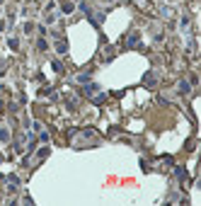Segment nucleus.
Here are the masks:
<instances>
[{"label": "nucleus", "instance_id": "nucleus-3", "mask_svg": "<svg viewBox=\"0 0 201 206\" xmlns=\"http://www.w3.org/2000/svg\"><path fill=\"white\" fill-rule=\"evenodd\" d=\"M179 90H182V92H189V82L182 80V82H179Z\"/></svg>", "mask_w": 201, "mask_h": 206}, {"label": "nucleus", "instance_id": "nucleus-4", "mask_svg": "<svg viewBox=\"0 0 201 206\" xmlns=\"http://www.w3.org/2000/svg\"><path fill=\"white\" fill-rule=\"evenodd\" d=\"M56 49H58V51H61V54H63V51H65V49H68V44H65V41H58V46H56Z\"/></svg>", "mask_w": 201, "mask_h": 206}, {"label": "nucleus", "instance_id": "nucleus-2", "mask_svg": "<svg viewBox=\"0 0 201 206\" xmlns=\"http://www.w3.org/2000/svg\"><path fill=\"white\" fill-rule=\"evenodd\" d=\"M138 44V34H131V37H128V46H136Z\"/></svg>", "mask_w": 201, "mask_h": 206}, {"label": "nucleus", "instance_id": "nucleus-1", "mask_svg": "<svg viewBox=\"0 0 201 206\" xmlns=\"http://www.w3.org/2000/svg\"><path fill=\"white\" fill-rule=\"evenodd\" d=\"M7 138H10V131L7 128H0V141H7Z\"/></svg>", "mask_w": 201, "mask_h": 206}, {"label": "nucleus", "instance_id": "nucleus-5", "mask_svg": "<svg viewBox=\"0 0 201 206\" xmlns=\"http://www.w3.org/2000/svg\"><path fill=\"white\" fill-rule=\"evenodd\" d=\"M78 80H80V82H90V75L82 73V75H78Z\"/></svg>", "mask_w": 201, "mask_h": 206}]
</instances>
